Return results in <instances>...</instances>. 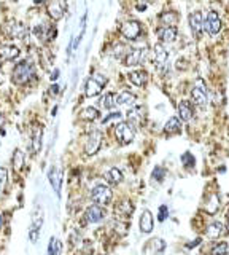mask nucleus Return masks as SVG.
<instances>
[{"label": "nucleus", "instance_id": "1", "mask_svg": "<svg viewBox=\"0 0 229 255\" xmlns=\"http://www.w3.org/2000/svg\"><path fill=\"white\" fill-rule=\"evenodd\" d=\"M33 77H35V67L32 66L29 61H22L18 66L13 69V73H11V82L15 85H27L31 83Z\"/></svg>", "mask_w": 229, "mask_h": 255}, {"label": "nucleus", "instance_id": "2", "mask_svg": "<svg viewBox=\"0 0 229 255\" xmlns=\"http://www.w3.org/2000/svg\"><path fill=\"white\" fill-rule=\"evenodd\" d=\"M107 85V77H104L102 73H94L86 80L84 83V96L86 97H96L99 96L102 90Z\"/></svg>", "mask_w": 229, "mask_h": 255}, {"label": "nucleus", "instance_id": "3", "mask_svg": "<svg viewBox=\"0 0 229 255\" xmlns=\"http://www.w3.org/2000/svg\"><path fill=\"white\" fill-rule=\"evenodd\" d=\"M112 196H113L112 188L107 187V185H104V183L96 185V187L93 188V191H91V200H93L97 206H107V204H110Z\"/></svg>", "mask_w": 229, "mask_h": 255}, {"label": "nucleus", "instance_id": "4", "mask_svg": "<svg viewBox=\"0 0 229 255\" xmlns=\"http://www.w3.org/2000/svg\"><path fill=\"white\" fill-rule=\"evenodd\" d=\"M114 136H116L118 142L123 144V146H128L134 141L135 137V131H134V126L131 123H124V121H119L114 128Z\"/></svg>", "mask_w": 229, "mask_h": 255}, {"label": "nucleus", "instance_id": "5", "mask_svg": "<svg viewBox=\"0 0 229 255\" xmlns=\"http://www.w3.org/2000/svg\"><path fill=\"white\" fill-rule=\"evenodd\" d=\"M148 56H150V50L148 48H134L126 55L124 66H128V67L139 66V64H143L148 59Z\"/></svg>", "mask_w": 229, "mask_h": 255}, {"label": "nucleus", "instance_id": "6", "mask_svg": "<svg viewBox=\"0 0 229 255\" xmlns=\"http://www.w3.org/2000/svg\"><path fill=\"white\" fill-rule=\"evenodd\" d=\"M102 147V132L100 131H91L88 139L84 142V153L93 156L100 150Z\"/></svg>", "mask_w": 229, "mask_h": 255}, {"label": "nucleus", "instance_id": "7", "mask_svg": "<svg viewBox=\"0 0 229 255\" xmlns=\"http://www.w3.org/2000/svg\"><path fill=\"white\" fill-rule=\"evenodd\" d=\"M191 99H193V102L196 104L199 109H205V107H207L209 97H207V90H205L202 80H197L196 86L193 88V91H191Z\"/></svg>", "mask_w": 229, "mask_h": 255}, {"label": "nucleus", "instance_id": "8", "mask_svg": "<svg viewBox=\"0 0 229 255\" xmlns=\"http://www.w3.org/2000/svg\"><path fill=\"white\" fill-rule=\"evenodd\" d=\"M121 34H123V37L128 40H137L142 36V24L135 19L126 21L121 26Z\"/></svg>", "mask_w": 229, "mask_h": 255}, {"label": "nucleus", "instance_id": "9", "mask_svg": "<svg viewBox=\"0 0 229 255\" xmlns=\"http://www.w3.org/2000/svg\"><path fill=\"white\" fill-rule=\"evenodd\" d=\"M204 29L207 31L209 36L215 37L218 36L220 31H221V19L220 16L215 13V11H210V13L207 15V18H205L204 21Z\"/></svg>", "mask_w": 229, "mask_h": 255}, {"label": "nucleus", "instance_id": "10", "mask_svg": "<svg viewBox=\"0 0 229 255\" xmlns=\"http://www.w3.org/2000/svg\"><path fill=\"white\" fill-rule=\"evenodd\" d=\"M67 10V3L65 0H51L48 3V16L53 21H59L62 19Z\"/></svg>", "mask_w": 229, "mask_h": 255}, {"label": "nucleus", "instance_id": "11", "mask_svg": "<svg viewBox=\"0 0 229 255\" xmlns=\"http://www.w3.org/2000/svg\"><path fill=\"white\" fill-rule=\"evenodd\" d=\"M33 34H35V37L42 40V42H51V40L56 37V27L42 22V24L33 27Z\"/></svg>", "mask_w": 229, "mask_h": 255}, {"label": "nucleus", "instance_id": "12", "mask_svg": "<svg viewBox=\"0 0 229 255\" xmlns=\"http://www.w3.org/2000/svg\"><path fill=\"white\" fill-rule=\"evenodd\" d=\"M188 21H190V27H191L193 36L196 37V38H199L200 36H202V32H204V18H202V13H200V11H194V13L190 15Z\"/></svg>", "mask_w": 229, "mask_h": 255}, {"label": "nucleus", "instance_id": "13", "mask_svg": "<svg viewBox=\"0 0 229 255\" xmlns=\"http://www.w3.org/2000/svg\"><path fill=\"white\" fill-rule=\"evenodd\" d=\"M104 217H105L104 209H102V206H97V204L89 206L84 212V220L88 223H99L104 220Z\"/></svg>", "mask_w": 229, "mask_h": 255}, {"label": "nucleus", "instance_id": "14", "mask_svg": "<svg viewBox=\"0 0 229 255\" xmlns=\"http://www.w3.org/2000/svg\"><path fill=\"white\" fill-rule=\"evenodd\" d=\"M177 37H179V31H177L175 26H164L158 29V38L161 40L163 43L175 42Z\"/></svg>", "mask_w": 229, "mask_h": 255}, {"label": "nucleus", "instance_id": "15", "mask_svg": "<svg viewBox=\"0 0 229 255\" xmlns=\"http://www.w3.org/2000/svg\"><path fill=\"white\" fill-rule=\"evenodd\" d=\"M154 64H156L159 71H164L169 64V53L161 45H158L156 48H154Z\"/></svg>", "mask_w": 229, "mask_h": 255}, {"label": "nucleus", "instance_id": "16", "mask_svg": "<svg viewBox=\"0 0 229 255\" xmlns=\"http://www.w3.org/2000/svg\"><path fill=\"white\" fill-rule=\"evenodd\" d=\"M19 48L16 45H3L0 46V62L5 61H13L19 56Z\"/></svg>", "mask_w": 229, "mask_h": 255}, {"label": "nucleus", "instance_id": "17", "mask_svg": "<svg viewBox=\"0 0 229 255\" xmlns=\"http://www.w3.org/2000/svg\"><path fill=\"white\" fill-rule=\"evenodd\" d=\"M48 181L51 183V187H53L54 193L56 195H61V183H62V174H61V169L59 167L53 166L51 169L48 171Z\"/></svg>", "mask_w": 229, "mask_h": 255}, {"label": "nucleus", "instance_id": "18", "mask_svg": "<svg viewBox=\"0 0 229 255\" xmlns=\"http://www.w3.org/2000/svg\"><path fill=\"white\" fill-rule=\"evenodd\" d=\"M5 29H7V36L15 37V38H22L26 36V27L24 24H21L18 21H10L5 24Z\"/></svg>", "mask_w": 229, "mask_h": 255}, {"label": "nucleus", "instance_id": "19", "mask_svg": "<svg viewBox=\"0 0 229 255\" xmlns=\"http://www.w3.org/2000/svg\"><path fill=\"white\" fill-rule=\"evenodd\" d=\"M129 80L134 86L142 88V86H145L148 83V73H147V71H143V69L132 71V72H129Z\"/></svg>", "mask_w": 229, "mask_h": 255}, {"label": "nucleus", "instance_id": "20", "mask_svg": "<svg viewBox=\"0 0 229 255\" xmlns=\"http://www.w3.org/2000/svg\"><path fill=\"white\" fill-rule=\"evenodd\" d=\"M140 231L142 233H151L153 227H154V219H153V214L150 211H143L142 212V217H140Z\"/></svg>", "mask_w": 229, "mask_h": 255}, {"label": "nucleus", "instance_id": "21", "mask_svg": "<svg viewBox=\"0 0 229 255\" xmlns=\"http://www.w3.org/2000/svg\"><path fill=\"white\" fill-rule=\"evenodd\" d=\"M132 212H134V206L129 200H123L121 202H118L116 207H114V214L119 217H129Z\"/></svg>", "mask_w": 229, "mask_h": 255}, {"label": "nucleus", "instance_id": "22", "mask_svg": "<svg viewBox=\"0 0 229 255\" xmlns=\"http://www.w3.org/2000/svg\"><path fill=\"white\" fill-rule=\"evenodd\" d=\"M179 115H180V120L183 121H190L194 115V110L190 101H180L179 104Z\"/></svg>", "mask_w": 229, "mask_h": 255}, {"label": "nucleus", "instance_id": "23", "mask_svg": "<svg viewBox=\"0 0 229 255\" xmlns=\"http://www.w3.org/2000/svg\"><path fill=\"white\" fill-rule=\"evenodd\" d=\"M181 131V121L179 117H170L167 123L164 125V132L165 134H179Z\"/></svg>", "mask_w": 229, "mask_h": 255}, {"label": "nucleus", "instance_id": "24", "mask_svg": "<svg viewBox=\"0 0 229 255\" xmlns=\"http://www.w3.org/2000/svg\"><path fill=\"white\" fill-rule=\"evenodd\" d=\"M207 236L210 237V239H218V237L225 233V225H223L221 222H212L209 227H207Z\"/></svg>", "mask_w": 229, "mask_h": 255}, {"label": "nucleus", "instance_id": "25", "mask_svg": "<svg viewBox=\"0 0 229 255\" xmlns=\"http://www.w3.org/2000/svg\"><path fill=\"white\" fill-rule=\"evenodd\" d=\"M42 139H43V128L37 126L32 134V153L37 155L42 150Z\"/></svg>", "mask_w": 229, "mask_h": 255}, {"label": "nucleus", "instance_id": "26", "mask_svg": "<svg viewBox=\"0 0 229 255\" xmlns=\"http://www.w3.org/2000/svg\"><path fill=\"white\" fill-rule=\"evenodd\" d=\"M105 179L110 185H118L123 181V172L119 171L118 167H112V169H108L105 172Z\"/></svg>", "mask_w": 229, "mask_h": 255}, {"label": "nucleus", "instance_id": "27", "mask_svg": "<svg viewBox=\"0 0 229 255\" xmlns=\"http://www.w3.org/2000/svg\"><path fill=\"white\" fill-rule=\"evenodd\" d=\"M128 120L131 125H140L143 120V107H132L128 110Z\"/></svg>", "mask_w": 229, "mask_h": 255}, {"label": "nucleus", "instance_id": "28", "mask_svg": "<svg viewBox=\"0 0 229 255\" xmlns=\"http://www.w3.org/2000/svg\"><path fill=\"white\" fill-rule=\"evenodd\" d=\"M134 102H135V96L132 94V92H129V91H123V92H119V94L116 96V104H118V106L129 107V106H132Z\"/></svg>", "mask_w": 229, "mask_h": 255}, {"label": "nucleus", "instance_id": "29", "mask_svg": "<svg viewBox=\"0 0 229 255\" xmlns=\"http://www.w3.org/2000/svg\"><path fill=\"white\" fill-rule=\"evenodd\" d=\"M24 161H26V156H24V152L19 148L15 150L13 153V160H11V164H13V169L16 172H19L22 167H24Z\"/></svg>", "mask_w": 229, "mask_h": 255}, {"label": "nucleus", "instance_id": "30", "mask_svg": "<svg viewBox=\"0 0 229 255\" xmlns=\"http://www.w3.org/2000/svg\"><path fill=\"white\" fill-rule=\"evenodd\" d=\"M42 225H43V219L42 217H38L37 220H33L31 231H29V239H31V242H37L38 241V235H40V228H42Z\"/></svg>", "mask_w": 229, "mask_h": 255}, {"label": "nucleus", "instance_id": "31", "mask_svg": "<svg viewBox=\"0 0 229 255\" xmlns=\"http://www.w3.org/2000/svg\"><path fill=\"white\" fill-rule=\"evenodd\" d=\"M159 21L163 22L164 26H175L177 21H179V15L175 13V11H164L159 16Z\"/></svg>", "mask_w": 229, "mask_h": 255}, {"label": "nucleus", "instance_id": "32", "mask_svg": "<svg viewBox=\"0 0 229 255\" xmlns=\"http://www.w3.org/2000/svg\"><path fill=\"white\" fill-rule=\"evenodd\" d=\"M80 118L86 121H94L99 118V110L96 107H86L82 110V113H80Z\"/></svg>", "mask_w": 229, "mask_h": 255}, {"label": "nucleus", "instance_id": "33", "mask_svg": "<svg viewBox=\"0 0 229 255\" xmlns=\"http://www.w3.org/2000/svg\"><path fill=\"white\" fill-rule=\"evenodd\" d=\"M100 106L107 110H112L114 106H116V96H114L113 92H107V94L100 99Z\"/></svg>", "mask_w": 229, "mask_h": 255}, {"label": "nucleus", "instance_id": "34", "mask_svg": "<svg viewBox=\"0 0 229 255\" xmlns=\"http://www.w3.org/2000/svg\"><path fill=\"white\" fill-rule=\"evenodd\" d=\"M59 252H61V242L56 237H51L48 246V255H59Z\"/></svg>", "mask_w": 229, "mask_h": 255}, {"label": "nucleus", "instance_id": "35", "mask_svg": "<svg viewBox=\"0 0 229 255\" xmlns=\"http://www.w3.org/2000/svg\"><path fill=\"white\" fill-rule=\"evenodd\" d=\"M210 255H228V244L226 242H218L212 247Z\"/></svg>", "mask_w": 229, "mask_h": 255}, {"label": "nucleus", "instance_id": "36", "mask_svg": "<svg viewBox=\"0 0 229 255\" xmlns=\"http://www.w3.org/2000/svg\"><path fill=\"white\" fill-rule=\"evenodd\" d=\"M7 182H8V171L5 167H0V193L3 191Z\"/></svg>", "mask_w": 229, "mask_h": 255}, {"label": "nucleus", "instance_id": "37", "mask_svg": "<svg viewBox=\"0 0 229 255\" xmlns=\"http://www.w3.org/2000/svg\"><path fill=\"white\" fill-rule=\"evenodd\" d=\"M119 120H121V113H119V112H113V113L108 115V117L104 118L102 125H110L112 121H119Z\"/></svg>", "mask_w": 229, "mask_h": 255}, {"label": "nucleus", "instance_id": "38", "mask_svg": "<svg viewBox=\"0 0 229 255\" xmlns=\"http://www.w3.org/2000/svg\"><path fill=\"white\" fill-rule=\"evenodd\" d=\"M181 161H183V164L188 166V167H193V166H194V156H193L190 152L183 153V156H181Z\"/></svg>", "mask_w": 229, "mask_h": 255}, {"label": "nucleus", "instance_id": "39", "mask_svg": "<svg viewBox=\"0 0 229 255\" xmlns=\"http://www.w3.org/2000/svg\"><path fill=\"white\" fill-rule=\"evenodd\" d=\"M164 174H165V171L163 169L161 166L154 167V171H153V179H154V181H158V182H161L163 179H164Z\"/></svg>", "mask_w": 229, "mask_h": 255}, {"label": "nucleus", "instance_id": "40", "mask_svg": "<svg viewBox=\"0 0 229 255\" xmlns=\"http://www.w3.org/2000/svg\"><path fill=\"white\" fill-rule=\"evenodd\" d=\"M169 217V209H167V206H161L159 207V212H158V220L159 222H164L165 219Z\"/></svg>", "mask_w": 229, "mask_h": 255}, {"label": "nucleus", "instance_id": "41", "mask_svg": "<svg viewBox=\"0 0 229 255\" xmlns=\"http://www.w3.org/2000/svg\"><path fill=\"white\" fill-rule=\"evenodd\" d=\"M151 246H156L158 247V252H161V251H164V247H165V244H164V241L163 239H153L151 241Z\"/></svg>", "mask_w": 229, "mask_h": 255}, {"label": "nucleus", "instance_id": "42", "mask_svg": "<svg viewBox=\"0 0 229 255\" xmlns=\"http://www.w3.org/2000/svg\"><path fill=\"white\" fill-rule=\"evenodd\" d=\"M57 77H59V72H57V71H54L53 73H51V80H56Z\"/></svg>", "mask_w": 229, "mask_h": 255}, {"label": "nucleus", "instance_id": "43", "mask_svg": "<svg viewBox=\"0 0 229 255\" xmlns=\"http://www.w3.org/2000/svg\"><path fill=\"white\" fill-rule=\"evenodd\" d=\"M199 242H200V239H199V237H197V239H196V241H194V242H193V244H190V246H188V247H196V246L199 244Z\"/></svg>", "mask_w": 229, "mask_h": 255}, {"label": "nucleus", "instance_id": "44", "mask_svg": "<svg viewBox=\"0 0 229 255\" xmlns=\"http://www.w3.org/2000/svg\"><path fill=\"white\" fill-rule=\"evenodd\" d=\"M3 123H5V117H3V115H2V113H0V128H2V126H3Z\"/></svg>", "mask_w": 229, "mask_h": 255}, {"label": "nucleus", "instance_id": "45", "mask_svg": "<svg viewBox=\"0 0 229 255\" xmlns=\"http://www.w3.org/2000/svg\"><path fill=\"white\" fill-rule=\"evenodd\" d=\"M137 10H139V11H145V5H139V7H137Z\"/></svg>", "mask_w": 229, "mask_h": 255}, {"label": "nucleus", "instance_id": "46", "mask_svg": "<svg viewBox=\"0 0 229 255\" xmlns=\"http://www.w3.org/2000/svg\"><path fill=\"white\" fill-rule=\"evenodd\" d=\"M57 91H59V88H57V85H54L53 86V92H57Z\"/></svg>", "mask_w": 229, "mask_h": 255}, {"label": "nucleus", "instance_id": "47", "mask_svg": "<svg viewBox=\"0 0 229 255\" xmlns=\"http://www.w3.org/2000/svg\"><path fill=\"white\" fill-rule=\"evenodd\" d=\"M226 230H228V233H229V212H228V225H226Z\"/></svg>", "mask_w": 229, "mask_h": 255}, {"label": "nucleus", "instance_id": "48", "mask_svg": "<svg viewBox=\"0 0 229 255\" xmlns=\"http://www.w3.org/2000/svg\"><path fill=\"white\" fill-rule=\"evenodd\" d=\"M0 227H2V216H0Z\"/></svg>", "mask_w": 229, "mask_h": 255}, {"label": "nucleus", "instance_id": "49", "mask_svg": "<svg viewBox=\"0 0 229 255\" xmlns=\"http://www.w3.org/2000/svg\"><path fill=\"white\" fill-rule=\"evenodd\" d=\"M40 2H43V0H35V3H40Z\"/></svg>", "mask_w": 229, "mask_h": 255}, {"label": "nucleus", "instance_id": "50", "mask_svg": "<svg viewBox=\"0 0 229 255\" xmlns=\"http://www.w3.org/2000/svg\"><path fill=\"white\" fill-rule=\"evenodd\" d=\"M145 2H153V0H145Z\"/></svg>", "mask_w": 229, "mask_h": 255}]
</instances>
